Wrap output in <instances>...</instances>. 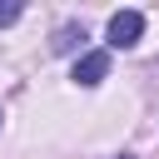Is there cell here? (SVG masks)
<instances>
[{"mask_svg": "<svg viewBox=\"0 0 159 159\" xmlns=\"http://www.w3.org/2000/svg\"><path fill=\"white\" fill-rule=\"evenodd\" d=\"M144 35V15L139 10H114L109 15V50H134Z\"/></svg>", "mask_w": 159, "mask_h": 159, "instance_id": "1", "label": "cell"}, {"mask_svg": "<svg viewBox=\"0 0 159 159\" xmlns=\"http://www.w3.org/2000/svg\"><path fill=\"white\" fill-rule=\"evenodd\" d=\"M104 75H109V50H89V55L75 60V84L80 89H94Z\"/></svg>", "mask_w": 159, "mask_h": 159, "instance_id": "2", "label": "cell"}, {"mask_svg": "<svg viewBox=\"0 0 159 159\" xmlns=\"http://www.w3.org/2000/svg\"><path fill=\"white\" fill-rule=\"evenodd\" d=\"M119 159H124V154H119Z\"/></svg>", "mask_w": 159, "mask_h": 159, "instance_id": "5", "label": "cell"}, {"mask_svg": "<svg viewBox=\"0 0 159 159\" xmlns=\"http://www.w3.org/2000/svg\"><path fill=\"white\" fill-rule=\"evenodd\" d=\"M80 45H84V25H60L55 40H50L55 55H70V50H80Z\"/></svg>", "mask_w": 159, "mask_h": 159, "instance_id": "3", "label": "cell"}, {"mask_svg": "<svg viewBox=\"0 0 159 159\" xmlns=\"http://www.w3.org/2000/svg\"><path fill=\"white\" fill-rule=\"evenodd\" d=\"M20 10H25L20 0H5V5H0V25H15V20H20Z\"/></svg>", "mask_w": 159, "mask_h": 159, "instance_id": "4", "label": "cell"}, {"mask_svg": "<svg viewBox=\"0 0 159 159\" xmlns=\"http://www.w3.org/2000/svg\"><path fill=\"white\" fill-rule=\"evenodd\" d=\"M0 119H5V114H0Z\"/></svg>", "mask_w": 159, "mask_h": 159, "instance_id": "6", "label": "cell"}]
</instances>
